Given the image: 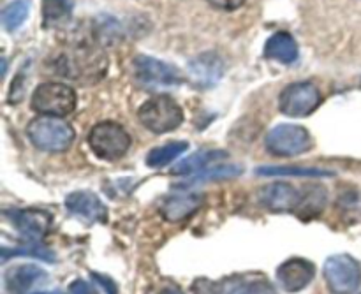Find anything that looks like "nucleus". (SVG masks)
Returning a JSON list of instances; mask_svg holds the SVG:
<instances>
[{"label":"nucleus","instance_id":"obj_1","mask_svg":"<svg viewBox=\"0 0 361 294\" xmlns=\"http://www.w3.org/2000/svg\"><path fill=\"white\" fill-rule=\"evenodd\" d=\"M106 69H108V60L101 48L81 46L60 59L59 74L69 78V80L95 83L104 76Z\"/></svg>","mask_w":361,"mask_h":294},{"label":"nucleus","instance_id":"obj_2","mask_svg":"<svg viewBox=\"0 0 361 294\" xmlns=\"http://www.w3.org/2000/svg\"><path fill=\"white\" fill-rule=\"evenodd\" d=\"M27 134L42 152H66L74 141V129L59 116H37L28 123Z\"/></svg>","mask_w":361,"mask_h":294},{"label":"nucleus","instance_id":"obj_3","mask_svg":"<svg viewBox=\"0 0 361 294\" xmlns=\"http://www.w3.org/2000/svg\"><path fill=\"white\" fill-rule=\"evenodd\" d=\"M140 122L150 133L166 134L175 130L183 122V109L168 95H157L145 102L137 111Z\"/></svg>","mask_w":361,"mask_h":294},{"label":"nucleus","instance_id":"obj_4","mask_svg":"<svg viewBox=\"0 0 361 294\" xmlns=\"http://www.w3.org/2000/svg\"><path fill=\"white\" fill-rule=\"evenodd\" d=\"M76 92L69 85L63 83H42L32 94V108L34 111L46 116L71 115L76 109Z\"/></svg>","mask_w":361,"mask_h":294},{"label":"nucleus","instance_id":"obj_5","mask_svg":"<svg viewBox=\"0 0 361 294\" xmlns=\"http://www.w3.org/2000/svg\"><path fill=\"white\" fill-rule=\"evenodd\" d=\"M88 145L99 159L116 161L130 148V136L120 123L101 122L88 134Z\"/></svg>","mask_w":361,"mask_h":294},{"label":"nucleus","instance_id":"obj_6","mask_svg":"<svg viewBox=\"0 0 361 294\" xmlns=\"http://www.w3.org/2000/svg\"><path fill=\"white\" fill-rule=\"evenodd\" d=\"M323 274L334 294H355L361 286V264L349 254L328 257Z\"/></svg>","mask_w":361,"mask_h":294},{"label":"nucleus","instance_id":"obj_7","mask_svg":"<svg viewBox=\"0 0 361 294\" xmlns=\"http://www.w3.org/2000/svg\"><path fill=\"white\" fill-rule=\"evenodd\" d=\"M312 147V137L305 127L282 123L274 127L267 136V150L279 157H293L305 154Z\"/></svg>","mask_w":361,"mask_h":294},{"label":"nucleus","instance_id":"obj_8","mask_svg":"<svg viewBox=\"0 0 361 294\" xmlns=\"http://www.w3.org/2000/svg\"><path fill=\"white\" fill-rule=\"evenodd\" d=\"M323 97H321L319 88L309 81H302V83L288 85L282 90L281 97H279V108L286 116L303 118L316 111Z\"/></svg>","mask_w":361,"mask_h":294},{"label":"nucleus","instance_id":"obj_9","mask_svg":"<svg viewBox=\"0 0 361 294\" xmlns=\"http://www.w3.org/2000/svg\"><path fill=\"white\" fill-rule=\"evenodd\" d=\"M134 71H136L137 80L147 87L155 88H166V87H175L183 81L180 76V71L176 67L169 66V63L161 62L152 56L140 55L134 60Z\"/></svg>","mask_w":361,"mask_h":294},{"label":"nucleus","instance_id":"obj_10","mask_svg":"<svg viewBox=\"0 0 361 294\" xmlns=\"http://www.w3.org/2000/svg\"><path fill=\"white\" fill-rule=\"evenodd\" d=\"M316 277V267L303 257H293L277 270V281L286 293H300Z\"/></svg>","mask_w":361,"mask_h":294},{"label":"nucleus","instance_id":"obj_11","mask_svg":"<svg viewBox=\"0 0 361 294\" xmlns=\"http://www.w3.org/2000/svg\"><path fill=\"white\" fill-rule=\"evenodd\" d=\"M302 201V190H296L289 183H271L259 190V203L275 214L293 212L296 214Z\"/></svg>","mask_w":361,"mask_h":294},{"label":"nucleus","instance_id":"obj_12","mask_svg":"<svg viewBox=\"0 0 361 294\" xmlns=\"http://www.w3.org/2000/svg\"><path fill=\"white\" fill-rule=\"evenodd\" d=\"M66 208L71 215L80 217L88 224L104 222L108 217V208L90 190H76V192L69 194L66 200Z\"/></svg>","mask_w":361,"mask_h":294},{"label":"nucleus","instance_id":"obj_13","mask_svg":"<svg viewBox=\"0 0 361 294\" xmlns=\"http://www.w3.org/2000/svg\"><path fill=\"white\" fill-rule=\"evenodd\" d=\"M11 221H13L14 228L25 236V238L32 240V242H39L48 235L49 228H51L53 217L44 210H14L11 212Z\"/></svg>","mask_w":361,"mask_h":294},{"label":"nucleus","instance_id":"obj_14","mask_svg":"<svg viewBox=\"0 0 361 294\" xmlns=\"http://www.w3.org/2000/svg\"><path fill=\"white\" fill-rule=\"evenodd\" d=\"M189 73L194 83L203 88H210L224 74V63H222L221 56L215 53H203L189 63Z\"/></svg>","mask_w":361,"mask_h":294},{"label":"nucleus","instance_id":"obj_15","mask_svg":"<svg viewBox=\"0 0 361 294\" xmlns=\"http://www.w3.org/2000/svg\"><path fill=\"white\" fill-rule=\"evenodd\" d=\"M46 271L41 270L35 264H20L13 267L6 271L4 281H6V289L9 294H28L37 282L44 281Z\"/></svg>","mask_w":361,"mask_h":294},{"label":"nucleus","instance_id":"obj_16","mask_svg":"<svg viewBox=\"0 0 361 294\" xmlns=\"http://www.w3.org/2000/svg\"><path fill=\"white\" fill-rule=\"evenodd\" d=\"M203 194H176L162 203L161 214L168 222H180L196 214L203 204Z\"/></svg>","mask_w":361,"mask_h":294},{"label":"nucleus","instance_id":"obj_17","mask_svg":"<svg viewBox=\"0 0 361 294\" xmlns=\"http://www.w3.org/2000/svg\"><path fill=\"white\" fill-rule=\"evenodd\" d=\"M264 55L282 63H293L298 59V44L288 32H277L271 35L264 46Z\"/></svg>","mask_w":361,"mask_h":294},{"label":"nucleus","instance_id":"obj_18","mask_svg":"<svg viewBox=\"0 0 361 294\" xmlns=\"http://www.w3.org/2000/svg\"><path fill=\"white\" fill-rule=\"evenodd\" d=\"M226 157V152L222 150H204L200 152V154H194L190 157L180 161L175 168L171 169L173 175L187 176L192 175V173H200L203 169H207L208 164H212L214 161H219V159Z\"/></svg>","mask_w":361,"mask_h":294},{"label":"nucleus","instance_id":"obj_19","mask_svg":"<svg viewBox=\"0 0 361 294\" xmlns=\"http://www.w3.org/2000/svg\"><path fill=\"white\" fill-rule=\"evenodd\" d=\"M73 13V0H42V23L44 27H59L66 23Z\"/></svg>","mask_w":361,"mask_h":294},{"label":"nucleus","instance_id":"obj_20","mask_svg":"<svg viewBox=\"0 0 361 294\" xmlns=\"http://www.w3.org/2000/svg\"><path fill=\"white\" fill-rule=\"evenodd\" d=\"M187 148H189V143H187V141H171V143L168 145H162V147L154 148V150L148 154L147 164L155 169L164 168L169 162L175 161L176 157H180Z\"/></svg>","mask_w":361,"mask_h":294},{"label":"nucleus","instance_id":"obj_21","mask_svg":"<svg viewBox=\"0 0 361 294\" xmlns=\"http://www.w3.org/2000/svg\"><path fill=\"white\" fill-rule=\"evenodd\" d=\"M326 204V190L319 185H314L312 189L302 190V201L296 210V215H305V219L316 217Z\"/></svg>","mask_w":361,"mask_h":294},{"label":"nucleus","instance_id":"obj_22","mask_svg":"<svg viewBox=\"0 0 361 294\" xmlns=\"http://www.w3.org/2000/svg\"><path fill=\"white\" fill-rule=\"evenodd\" d=\"M256 171L261 176H317V178H323V176L334 175L326 169L291 168V166H261Z\"/></svg>","mask_w":361,"mask_h":294},{"label":"nucleus","instance_id":"obj_23","mask_svg":"<svg viewBox=\"0 0 361 294\" xmlns=\"http://www.w3.org/2000/svg\"><path fill=\"white\" fill-rule=\"evenodd\" d=\"M30 13V0H14L4 9L2 23L9 32L18 30Z\"/></svg>","mask_w":361,"mask_h":294},{"label":"nucleus","instance_id":"obj_24","mask_svg":"<svg viewBox=\"0 0 361 294\" xmlns=\"http://www.w3.org/2000/svg\"><path fill=\"white\" fill-rule=\"evenodd\" d=\"M236 175H242V168L238 166H226V168H214V169H203L200 175L190 178L187 183H182L180 187H192L197 182H210V180H221V178H233Z\"/></svg>","mask_w":361,"mask_h":294},{"label":"nucleus","instance_id":"obj_25","mask_svg":"<svg viewBox=\"0 0 361 294\" xmlns=\"http://www.w3.org/2000/svg\"><path fill=\"white\" fill-rule=\"evenodd\" d=\"M18 257V256H32V257H39V259L42 261H48V263H53L55 261V257H53V254L49 252V250L42 249V247H37L35 245V242L32 243L30 247H21V249H13L9 250L7 247H4L2 250V259L7 261L9 257Z\"/></svg>","mask_w":361,"mask_h":294},{"label":"nucleus","instance_id":"obj_26","mask_svg":"<svg viewBox=\"0 0 361 294\" xmlns=\"http://www.w3.org/2000/svg\"><path fill=\"white\" fill-rule=\"evenodd\" d=\"M224 294H277L274 284H270L264 278H257V281L245 282V284H236L231 291Z\"/></svg>","mask_w":361,"mask_h":294},{"label":"nucleus","instance_id":"obj_27","mask_svg":"<svg viewBox=\"0 0 361 294\" xmlns=\"http://www.w3.org/2000/svg\"><path fill=\"white\" fill-rule=\"evenodd\" d=\"M69 294H97V291H95L90 282L78 278L69 286Z\"/></svg>","mask_w":361,"mask_h":294},{"label":"nucleus","instance_id":"obj_28","mask_svg":"<svg viewBox=\"0 0 361 294\" xmlns=\"http://www.w3.org/2000/svg\"><path fill=\"white\" fill-rule=\"evenodd\" d=\"M210 6H214L215 9H221V11H235L238 7L243 6L245 0H207Z\"/></svg>","mask_w":361,"mask_h":294},{"label":"nucleus","instance_id":"obj_29","mask_svg":"<svg viewBox=\"0 0 361 294\" xmlns=\"http://www.w3.org/2000/svg\"><path fill=\"white\" fill-rule=\"evenodd\" d=\"M92 278H94V281L97 282V284L101 286V288L108 294H118V289H116L115 282H113L111 278L104 277V275H97V274H92Z\"/></svg>","mask_w":361,"mask_h":294},{"label":"nucleus","instance_id":"obj_30","mask_svg":"<svg viewBox=\"0 0 361 294\" xmlns=\"http://www.w3.org/2000/svg\"><path fill=\"white\" fill-rule=\"evenodd\" d=\"M159 294H183V293L180 291V289L176 288V286L169 284V286H166V288H162L161 291H159Z\"/></svg>","mask_w":361,"mask_h":294},{"label":"nucleus","instance_id":"obj_31","mask_svg":"<svg viewBox=\"0 0 361 294\" xmlns=\"http://www.w3.org/2000/svg\"><path fill=\"white\" fill-rule=\"evenodd\" d=\"M34 294H62V293H59V291H46V293H34Z\"/></svg>","mask_w":361,"mask_h":294}]
</instances>
